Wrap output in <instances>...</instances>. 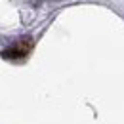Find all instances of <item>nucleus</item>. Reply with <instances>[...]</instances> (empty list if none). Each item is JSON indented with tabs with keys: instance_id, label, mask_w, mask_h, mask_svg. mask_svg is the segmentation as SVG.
Wrapping results in <instances>:
<instances>
[{
	"instance_id": "1",
	"label": "nucleus",
	"mask_w": 124,
	"mask_h": 124,
	"mask_svg": "<svg viewBox=\"0 0 124 124\" xmlns=\"http://www.w3.org/2000/svg\"><path fill=\"white\" fill-rule=\"evenodd\" d=\"M31 46H32V42L29 40V38H27V40H21L17 46H14V48L8 50V55H10V57H25V55L29 54Z\"/></svg>"
}]
</instances>
